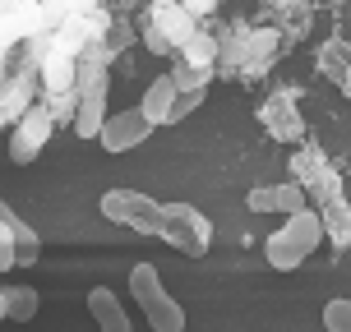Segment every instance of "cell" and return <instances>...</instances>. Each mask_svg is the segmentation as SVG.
<instances>
[{"label": "cell", "mask_w": 351, "mask_h": 332, "mask_svg": "<svg viewBox=\"0 0 351 332\" xmlns=\"http://www.w3.org/2000/svg\"><path fill=\"white\" fill-rule=\"evenodd\" d=\"M97 208H102L106 222L153 235V240H167L171 249L190 254V259H204L213 249V222L190 203H158L153 194L139 190H106Z\"/></svg>", "instance_id": "1"}, {"label": "cell", "mask_w": 351, "mask_h": 332, "mask_svg": "<svg viewBox=\"0 0 351 332\" xmlns=\"http://www.w3.org/2000/svg\"><path fill=\"white\" fill-rule=\"evenodd\" d=\"M319 245H324V222H319V208L305 203V208L287 212V222L268 235L263 254H268V263H273L278 272H296Z\"/></svg>", "instance_id": "2"}, {"label": "cell", "mask_w": 351, "mask_h": 332, "mask_svg": "<svg viewBox=\"0 0 351 332\" xmlns=\"http://www.w3.org/2000/svg\"><path fill=\"white\" fill-rule=\"evenodd\" d=\"M130 296H134L139 314L148 318L153 332H185V309H180V300L167 291V281L158 277L153 263H134V268H130Z\"/></svg>", "instance_id": "3"}, {"label": "cell", "mask_w": 351, "mask_h": 332, "mask_svg": "<svg viewBox=\"0 0 351 332\" xmlns=\"http://www.w3.org/2000/svg\"><path fill=\"white\" fill-rule=\"evenodd\" d=\"M51 116H47V106H28L23 116H19L14 125H10V162H19V166H28V162H37V153L47 148V139H51Z\"/></svg>", "instance_id": "4"}, {"label": "cell", "mask_w": 351, "mask_h": 332, "mask_svg": "<svg viewBox=\"0 0 351 332\" xmlns=\"http://www.w3.org/2000/svg\"><path fill=\"white\" fill-rule=\"evenodd\" d=\"M148 134H153V125L143 120V111L134 106V111H116V116H106L102 129H97V143H102L106 153H130V148L148 143Z\"/></svg>", "instance_id": "5"}, {"label": "cell", "mask_w": 351, "mask_h": 332, "mask_svg": "<svg viewBox=\"0 0 351 332\" xmlns=\"http://www.w3.org/2000/svg\"><path fill=\"white\" fill-rule=\"evenodd\" d=\"M259 120H263V129H268L273 139H287V143H300V139H305V120H300L296 97H291V92L268 97V102L259 106Z\"/></svg>", "instance_id": "6"}, {"label": "cell", "mask_w": 351, "mask_h": 332, "mask_svg": "<svg viewBox=\"0 0 351 332\" xmlns=\"http://www.w3.org/2000/svg\"><path fill=\"white\" fill-rule=\"evenodd\" d=\"M250 212H296L305 208V185L300 180H287V185H259V190H250Z\"/></svg>", "instance_id": "7"}, {"label": "cell", "mask_w": 351, "mask_h": 332, "mask_svg": "<svg viewBox=\"0 0 351 332\" xmlns=\"http://www.w3.org/2000/svg\"><path fill=\"white\" fill-rule=\"evenodd\" d=\"M37 97V74H5L0 79V125H14Z\"/></svg>", "instance_id": "8"}, {"label": "cell", "mask_w": 351, "mask_h": 332, "mask_svg": "<svg viewBox=\"0 0 351 332\" xmlns=\"http://www.w3.org/2000/svg\"><path fill=\"white\" fill-rule=\"evenodd\" d=\"M0 227L10 231V240H14V268H33L42 259V240H37V231L19 217L10 203H0Z\"/></svg>", "instance_id": "9"}, {"label": "cell", "mask_w": 351, "mask_h": 332, "mask_svg": "<svg viewBox=\"0 0 351 332\" xmlns=\"http://www.w3.org/2000/svg\"><path fill=\"white\" fill-rule=\"evenodd\" d=\"M148 23H153V28H158L162 37H167V47H180V42H185V37L194 33V28H199V18L190 14V10H185V5H153V14H148Z\"/></svg>", "instance_id": "10"}, {"label": "cell", "mask_w": 351, "mask_h": 332, "mask_svg": "<svg viewBox=\"0 0 351 332\" xmlns=\"http://www.w3.org/2000/svg\"><path fill=\"white\" fill-rule=\"evenodd\" d=\"M88 314H93V323H97L102 332H130V314H125L121 296L106 291V286L88 291Z\"/></svg>", "instance_id": "11"}, {"label": "cell", "mask_w": 351, "mask_h": 332, "mask_svg": "<svg viewBox=\"0 0 351 332\" xmlns=\"http://www.w3.org/2000/svg\"><path fill=\"white\" fill-rule=\"evenodd\" d=\"M102 120H106V88H88V92H79V111H74L70 129L79 134V139H97Z\"/></svg>", "instance_id": "12"}, {"label": "cell", "mask_w": 351, "mask_h": 332, "mask_svg": "<svg viewBox=\"0 0 351 332\" xmlns=\"http://www.w3.org/2000/svg\"><path fill=\"white\" fill-rule=\"evenodd\" d=\"M278 51V28H254V33H241V60H245L250 74H263L268 70V60Z\"/></svg>", "instance_id": "13"}, {"label": "cell", "mask_w": 351, "mask_h": 332, "mask_svg": "<svg viewBox=\"0 0 351 332\" xmlns=\"http://www.w3.org/2000/svg\"><path fill=\"white\" fill-rule=\"evenodd\" d=\"M37 88L42 92H65V88H74V60L60 55V51H47L42 65H37Z\"/></svg>", "instance_id": "14"}, {"label": "cell", "mask_w": 351, "mask_h": 332, "mask_svg": "<svg viewBox=\"0 0 351 332\" xmlns=\"http://www.w3.org/2000/svg\"><path fill=\"white\" fill-rule=\"evenodd\" d=\"M347 42H342V37H328V42H324V51H319V70L328 74V79H333V88L337 92H351V70H347Z\"/></svg>", "instance_id": "15"}, {"label": "cell", "mask_w": 351, "mask_h": 332, "mask_svg": "<svg viewBox=\"0 0 351 332\" xmlns=\"http://www.w3.org/2000/svg\"><path fill=\"white\" fill-rule=\"evenodd\" d=\"M171 97H176V84H171V74H162V79H153L148 84V92H143V102H139V111H143V120L153 125H167V106H171Z\"/></svg>", "instance_id": "16"}, {"label": "cell", "mask_w": 351, "mask_h": 332, "mask_svg": "<svg viewBox=\"0 0 351 332\" xmlns=\"http://www.w3.org/2000/svg\"><path fill=\"white\" fill-rule=\"evenodd\" d=\"M319 222H324V235L333 240V249H347V240H351V217H347L342 194H328V203L319 208Z\"/></svg>", "instance_id": "17"}, {"label": "cell", "mask_w": 351, "mask_h": 332, "mask_svg": "<svg viewBox=\"0 0 351 332\" xmlns=\"http://www.w3.org/2000/svg\"><path fill=\"white\" fill-rule=\"evenodd\" d=\"M0 296H5V318L10 323H33L37 318V291L33 286H0Z\"/></svg>", "instance_id": "18"}, {"label": "cell", "mask_w": 351, "mask_h": 332, "mask_svg": "<svg viewBox=\"0 0 351 332\" xmlns=\"http://www.w3.org/2000/svg\"><path fill=\"white\" fill-rule=\"evenodd\" d=\"M217 65H194V60H176L171 65V84L176 92H194V88H208Z\"/></svg>", "instance_id": "19"}, {"label": "cell", "mask_w": 351, "mask_h": 332, "mask_svg": "<svg viewBox=\"0 0 351 332\" xmlns=\"http://www.w3.org/2000/svg\"><path fill=\"white\" fill-rule=\"evenodd\" d=\"M176 51H180V60H194V65H217V37L204 33V28H194Z\"/></svg>", "instance_id": "20"}, {"label": "cell", "mask_w": 351, "mask_h": 332, "mask_svg": "<svg viewBox=\"0 0 351 332\" xmlns=\"http://www.w3.org/2000/svg\"><path fill=\"white\" fill-rule=\"evenodd\" d=\"M130 42H134L130 23H116V18H106V23H102V33L93 37V47H97V51H102L106 60H116V55H121L125 47H130Z\"/></svg>", "instance_id": "21"}, {"label": "cell", "mask_w": 351, "mask_h": 332, "mask_svg": "<svg viewBox=\"0 0 351 332\" xmlns=\"http://www.w3.org/2000/svg\"><path fill=\"white\" fill-rule=\"evenodd\" d=\"M74 111H79V92H74V88H65V92H47V116H51V125H70Z\"/></svg>", "instance_id": "22"}, {"label": "cell", "mask_w": 351, "mask_h": 332, "mask_svg": "<svg viewBox=\"0 0 351 332\" xmlns=\"http://www.w3.org/2000/svg\"><path fill=\"white\" fill-rule=\"evenodd\" d=\"M204 106V88H194V92H176L171 106H167V125H180L190 111H199Z\"/></svg>", "instance_id": "23"}, {"label": "cell", "mask_w": 351, "mask_h": 332, "mask_svg": "<svg viewBox=\"0 0 351 332\" xmlns=\"http://www.w3.org/2000/svg\"><path fill=\"white\" fill-rule=\"evenodd\" d=\"M324 328L328 332H351V300H328V305H324Z\"/></svg>", "instance_id": "24"}, {"label": "cell", "mask_w": 351, "mask_h": 332, "mask_svg": "<svg viewBox=\"0 0 351 332\" xmlns=\"http://www.w3.org/2000/svg\"><path fill=\"white\" fill-rule=\"evenodd\" d=\"M14 268V240H10V231L0 227V272H10Z\"/></svg>", "instance_id": "25"}, {"label": "cell", "mask_w": 351, "mask_h": 332, "mask_svg": "<svg viewBox=\"0 0 351 332\" xmlns=\"http://www.w3.org/2000/svg\"><path fill=\"white\" fill-rule=\"evenodd\" d=\"M143 42H148V51H153V55H167V51H171V47H167V37H162L158 28H153V23L143 28Z\"/></svg>", "instance_id": "26"}, {"label": "cell", "mask_w": 351, "mask_h": 332, "mask_svg": "<svg viewBox=\"0 0 351 332\" xmlns=\"http://www.w3.org/2000/svg\"><path fill=\"white\" fill-rule=\"evenodd\" d=\"M176 5H185L194 18H208L213 10H217V0H176Z\"/></svg>", "instance_id": "27"}, {"label": "cell", "mask_w": 351, "mask_h": 332, "mask_svg": "<svg viewBox=\"0 0 351 332\" xmlns=\"http://www.w3.org/2000/svg\"><path fill=\"white\" fill-rule=\"evenodd\" d=\"M65 5H70V18H74V14H88V10H93L97 0H65Z\"/></svg>", "instance_id": "28"}, {"label": "cell", "mask_w": 351, "mask_h": 332, "mask_svg": "<svg viewBox=\"0 0 351 332\" xmlns=\"http://www.w3.org/2000/svg\"><path fill=\"white\" fill-rule=\"evenodd\" d=\"M5 60H10V51H0V79H5V74H10V70H5Z\"/></svg>", "instance_id": "29"}, {"label": "cell", "mask_w": 351, "mask_h": 332, "mask_svg": "<svg viewBox=\"0 0 351 332\" xmlns=\"http://www.w3.org/2000/svg\"><path fill=\"white\" fill-rule=\"evenodd\" d=\"M10 5H19V0H0V10H10Z\"/></svg>", "instance_id": "30"}, {"label": "cell", "mask_w": 351, "mask_h": 332, "mask_svg": "<svg viewBox=\"0 0 351 332\" xmlns=\"http://www.w3.org/2000/svg\"><path fill=\"white\" fill-rule=\"evenodd\" d=\"M0 323H5V296H0Z\"/></svg>", "instance_id": "31"}, {"label": "cell", "mask_w": 351, "mask_h": 332, "mask_svg": "<svg viewBox=\"0 0 351 332\" xmlns=\"http://www.w3.org/2000/svg\"><path fill=\"white\" fill-rule=\"evenodd\" d=\"M153 5H176V0H153Z\"/></svg>", "instance_id": "32"}]
</instances>
